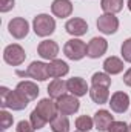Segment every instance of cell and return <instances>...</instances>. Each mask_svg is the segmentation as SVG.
Here are the masks:
<instances>
[{
	"instance_id": "3",
	"label": "cell",
	"mask_w": 131,
	"mask_h": 132,
	"mask_svg": "<svg viewBox=\"0 0 131 132\" xmlns=\"http://www.w3.org/2000/svg\"><path fill=\"white\" fill-rule=\"evenodd\" d=\"M16 74L20 75V77H30L33 80H37V81H45V80L49 78L48 65L43 63V62H33L28 66L26 71H16Z\"/></svg>"
},
{
	"instance_id": "10",
	"label": "cell",
	"mask_w": 131,
	"mask_h": 132,
	"mask_svg": "<svg viewBox=\"0 0 131 132\" xmlns=\"http://www.w3.org/2000/svg\"><path fill=\"white\" fill-rule=\"evenodd\" d=\"M37 52L43 60H56L59 55V45L54 40H43L39 43Z\"/></svg>"
},
{
	"instance_id": "24",
	"label": "cell",
	"mask_w": 131,
	"mask_h": 132,
	"mask_svg": "<svg viewBox=\"0 0 131 132\" xmlns=\"http://www.w3.org/2000/svg\"><path fill=\"white\" fill-rule=\"evenodd\" d=\"M94 128V118L88 117V115H80L76 120V129L82 132H90Z\"/></svg>"
},
{
	"instance_id": "15",
	"label": "cell",
	"mask_w": 131,
	"mask_h": 132,
	"mask_svg": "<svg viewBox=\"0 0 131 132\" xmlns=\"http://www.w3.org/2000/svg\"><path fill=\"white\" fill-rule=\"evenodd\" d=\"M65 29L68 34L74 35V37H80L83 34H86L88 31V23L83 20V19H79V17H74V19H69L65 25Z\"/></svg>"
},
{
	"instance_id": "11",
	"label": "cell",
	"mask_w": 131,
	"mask_h": 132,
	"mask_svg": "<svg viewBox=\"0 0 131 132\" xmlns=\"http://www.w3.org/2000/svg\"><path fill=\"white\" fill-rule=\"evenodd\" d=\"M108 49V42L103 37H94L90 40L88 48H86V55L90 59H99L102 57Z\"/></svg>"
},
{
	"instance_id": "22",
	"label": "cell",
	"mask_w": 131,
	"mask_h": 132,
	"mask_svg": "<svg viewBox=\"0 0 131 132\" xmlns=\"http://www.w3.org/2000/svg\"><path fill=\"white\" fill-rule=\"evenodd\" d=\"M100 8L105 14H117L123 8V0H100Z\"/></svg>"
},
{
	"instance_id": "13",
	"label": "cell",
	"mask_w": 131,
	"mask_h": 132,
	"mask_svg": "<svg viewBox=\"0 0 131 132\" xmlns=\"http://www.w3.org/2000/svg\"><path fill=\"white\" fill-rule=\"evenodd\" d=\"M66 89L69 94L76 95V97H83L86 95V92H90V88L86 85V81L80 77H72L66 81Z\"/></svg>"
},
{
	"instance_id": "33",
	"label": "cell",
	"mask_w": 131,
	"mask_h": 132,
	"mask_svg": "<svg viewBox=\"0 0 131 132\" xmlns=\"http://www.w3.org/2000/svg\"><path fill=\"white\" fill-rule=\"evenodd\" d=\"M127 6H128V9L131 11V0H128V2H127Z\"/></svg>"
},
{
	"instance_id": "14",
	"label": "cell",
	"mask_w": 131,
	"mask_h": 132,
	"mask_svg": "<svg viewBox=\"0 0 131 132\" xmlns=\"http://www.w3.org/2000/svg\"><path fill=\"white\" fill-rule=\"evenodd\" d=\"M114 121V117L111 115L110 111L106 109H100L94 114V128L99 132H105L108 131V128L111 126V123Z\"/></svg>"
},
{
	"instance_id": "30",
	"label": "cell",
	"mask_w": 131,
	"mask_h": 132,
	"mask_svg": "<svg viewBox=\"0 0 131 132\" xmlns=\"http://www.w3.org/2000/svg\"><path fill=\"white\" fill-rule=\"evenodd\" d=\"M34 126L31 125V121H26V120H22L17 123V128H16V132H34Z\"/></svg>"
},
{
	"instance_id": "27",
	"label": "cell",
	"mask_w": 131,
	"mask_h": 132,
	"mask_svg": "<svg viewBox=\"0 0 131 132\" xmlns=\"http://www.w3.org/2000/svg\"><path fill=\"white\" fill-rule=\"evenodd\" d=\"M12 121H14L12 115H11L9 112H6L5 109H2V111H0V125H2V131H6L8 128H11V126H12Z\"/></svg>"
},
{
	"instance_id": "12",
	"label": "cell",
	"mask_w": 131,
	"mask_h": 132,
	"mask_svg": "<svg viewBox=\"0 0 131 132\" xmlns=\"http://www.w3.org/2000/svg\"><path fill=\"white\" fill-rule=\"evenodd\" d=\"M108 104L111 106V111H114L117 114H123L130 108V97H128V94H125L122 91L114 92L111 95V100H110Z\"/></svg>"
},
{
	"instance_id": "32",
	"label": "cell",
	"mask_w": 131,
	"mask_h": 132,
	"mask_svg": "<svg viewBox=\"0 0 131 132\" xmlns=\"http://www.w3.org/2000/svg\"><path fill=\"white\" fill-rule=\"evenodd\" d=\"M123 83H125L127 86H130V88H131V68L125 72V74H123Z\"/></svg>"
},
{
	"instance_id": "18",
	"label": "cell",
	"mask_w": 131,
	"mask_h": 132,
	"mask_svg": "<svg viewBox=\"0 0 131 132\" xmlns=\"http://www.w3.org/2000/svg\"><path fill=\"white\" fill-rule=\"evenodd\" d=\"M66 81H63L62 78H54L49 85H48V95L53 100H59L62 95L66 94Z\"/></svg>"
},
{
	"instance_id": "1",
	"label": "cell",
	"mask_w": 131,
	"mask_h": 132,
	"mask_svg": "<svg viewBox=\"0 0 131 132\" xmlns=\"http://www.w3.org/2000/svg\"><path fill=\"white\" fill-rule=\"evenodd\" d=\"M33 29L39 37H48L56 31V20L48 14H39L33 20Z\"/></svg>"
},
{
	"instance_id": "34",
	"label": "cell",
	"mask_w": 131,
	"mask_h": 132,
	"mask_svg": "<svg viewBox=\"0 0 131 132\" xmlns=\"http://www.w3.org/2000/svg\"><path fill=\"white\" fill-rule=\"evenodd\" d=\"M128 132H131V125H128Z\"/></svg>"
},
{
	"instance_id": "6",
	"label": "cell",
	"mask_w": 131,
	"mask_h": 132,
	"mask_svg": "<svg viewBox=\"0 0 131 132\" xmlns=\"http://www.w3.org/2000/svg\"><path fill=\"white\" fill-rule=\"evenodd\" d=\"M79 97L72 95V94H65L62 95L60 98L57 100V109H59V114L60 115H72L79 111L80 108V101H79Z\"/></svg>"
},
{
	"instance_id": "29",
	"label": "cell",
	"mask_w": 131,
	"mask_h": 132,
	"mask_svg": "<svg viewBox=\"0 0 131 132\" xmlns=\"http://www.w3.org/2000/svg\"><path fill=\"white\" fill-rule=\"evenodd\" d=\"M106 132H128V125L125 121H113Z\"/></svg>"
},
{
	"instance_id": "2",
	"label": "cell",
	"mask_w": 131,
	"mask_h": 132,
	"mask_svg": "<svg viewBox=\"0 0 131 132\" xmlns=\"http://www.w3.org/2000/svg\"><path fill=\"white\" fill-rule=\"evenodd\" d=\"M86 48H88V45L83 40H80V38H71V40L66 42L65 46H63V54L69 60L77 62V60H82L86 55Z\"/></svg>"
},
{
	"instance_id": "9",
	"label": "cell",
	"mask_w": 131,
	"mask_h": 132,
	"mask_svg": "<svg viewBox=\"0 0 131 132\" xmlns=\"http://www.w3.org/2000/svg\"><path fill=\"white\" fill-rule=\"evenodd\" d=\"M8 29H9V34L17 38V40H22L25 38L28 32H30V23L26 22V19L23 17H16L12 20H9L8 23Z\"/></svg>"
},
{
	"instance_id": "25",
	"label": "cell",
	"mask_w": 131,
	"mask_h": 132,
	"mask_svg": "<svg viewBox=\"0 0 131 132\" xmlns=\"http://www.w3.org/2000/svg\"><path fill=\"white\" fill-rule=\"evenodd\" d=\"M91 83L93 86H111V75H108L106 72H94L91 77Z\"/></svg>"
},
{
	"instance_id": "8",
	"label": "cell",
	"mask_w": 131,
	"mask_h": 132,
	"mask_svg": "<svg viewBox=\"0 0 131 132\" xmlns=\"http://www.w3.org/2000/svg\"><path fill=\"white\" fill-rule=\"evenodd\" d=\"M97 29L105 35H111L119 29V19L114 14H102L97 19Z\"/></svg>"
},
{
	"instance_id": "28",
	"label": "cell",
	"mask_w": 131,
	"mask_h": 132,
	"mask_svg": "<svg viewBox=\"0 0 131 132\" xmlns=\"http://www.w3.org/2000/svg\"><path fill=\"white\" fill-rule=\"evenodd\" d=\"M120 51H122V57H123V60L128 62V63H131V38H127V40L123 42Z\"/></svg>"
},
{
	"instance_id": "16",
	"label": "cell",
	"mask_w": 131,
	"mask_h": 132,
	"mask_svg": "<svg viewBox=\"0 0 131 132\" xmlns=\"http://www.w3.org/2000/svg\"><path fill=\"white\" fill-rule=\"evenodd\" d=\"M51 11L56 17L66 19L72 14V3L69 0H54L51 5Z\"/></svg>"
},
{
	"instance_id": "23",
	"label": "cell",
	"mask_w": 131,
	"mask_h": 132,
	"mask_svg": "<svg viewBox=\"0 0 131 132\" xmlns=\"http://www.w3.org/2000/svg\"><path fill=\"white\" fill-rule=\"evenodd\" d=\"M51 131L53 132H69V120L66 115H57L51 121Z\"/></svg>"
},
{
	"instance_id": "20",
	"label": "cell",
	"mask_w": 131,
	"mask_h": 132,
	"mask_svg": "<svg viewBox=\"0 0 131 132\" xmlns=\"http://www.w3.org/2000/svg\"><path fill=\"white\" fill-rule=\"evenodd\" d=\"M103 71L108 74V75H116V74H120L123 71V62L119 59V57H108L105 62H103Z\"/></svg>"
},
{
	"instance_id": "26",
	"label": "cell",
	"mask_w": 131,
	"mask_h": 132,
	"mask_svg": "<svg viewBox=\"0 0 131 132\" xmlns=\"http://www.w3.org/2000/svg\"><path fill=\"white\" fill-rule=\"evenodd\" d=\"M30 121H31V125L34 126V129H42V128H45V125L48 123L35 109L31 112V115H30Z\"/></svg>"
},
{
	"instance_id": "7",
	"label": "cell",
	"mask_w": 131,
	"mask_h": 132,
	"mask_svg": "<svg viewBox=\"0 0 131 132\" xmlns=\"http://www.w3.org/2000/svg\"><path fill=\"white\" fill-rule=\"evenodd\" d=\"M35 111H37L48 123H51V121L57 117V114H59L57 101H54L53 98H42L39 103H37Z\"/></svg>"
},
{
	"instance_id": "17",
	"label": "cell",
	"mask_w": 131,
	"mask_h": 132,
	"mask_svg": "<svg viewBox=\"0 0 131 132\" xmlns=\"http://www.w3.org/2000/svg\"><path fill=\"white\" fill-rule=\"evenodd\" d=\"M69 72V66L66 65L63 60H51L48 63V74L51 78H60V77H65L66 74Z\"/></svg>"
},
{
	"instance_id": "31",
	"label": "cell",
	"mask_w": 131,
	"mask_h": 132,
	"mask_svg": "<svg viewBox=\"0 0 131 132\" xmlns=\"http://www.w3.org/2000/svg\"><path fill=\"white\" fill-rule=\"evenodd\" d=\"M16 0H0V12H8L14 8Z\"/></svg>"
},
{
	"instance_id": "19",
	"label": "cell",
	"mask_w": 131,
	"mask_h": 132,
	"mask_svg": "<svg viewBox=\"0 0 131 132\" xmlns=\"http://www.w3.org/2000/svg\"><path fill=\"white\" fill-rule=\"evenodd\" d=\"M16 89L22 94V95H25L26 98L30 100H34L37 98V95H39V88H37V85L34 83V81H20L17 86H16Z\"/></svg>"
},
{
	"instance_id": "35",
	"label": "cell",
	"mask_w": 131,
	"mask_h": 132,
	"mask_svg": "<svg viewBox=\"0 0 131 132\" xmlns=\"http://www.w3.org/2000/svg\"><path fill=\"white\" fill-rule=\"evenodd\" d=\"M76 132H82V131H76Z\"/></svg>"
},
{
	"instance_id": "21",
	"label": "cell",
	"mask_w": 131,
	"mask_h": 132,
	"mask_svg": "<svg viewBox=\"0 0 131 132\" xmlns=\"http://www.w3.org/2000/svg\"><path fill=\"white\" fill-rule=\"evenodd\" d=\"M108 89L110 88H106V86H91L90 88V97L94 103L103 104L110 98V91Z\"/></svg>"
},
{
	"instance_id": "5",
	"label": "cell",
	"mask_w": 131,
	"mask_h": 132,
	"mask_svg": "<svg viewBox=\"0 0 131 132\" xmlns=\"http://www.w3.org/2000/svg\"><path fill=\"white\" fill-rule=\"evenodd\" d=\"M28 103H30V100L26 98L25 95H22L17 89H14V91H9L5 98H2L0 104H2L3 109L9 108L12 111H22V109H25L28 106Z\"/></svg>"
},
{
	"instance_id": "4",
	"label": "cell",
	"mask_w": 131,
	"mask_h": 132,
	"mask_svg": "<svg viewBox=\"0 0 131 132\" xmlns=\"http://www.w3.org/2000/svg\"><path fill=\"white\" fill-rule=\"evenodd\" d=\"M26 59V54H25V49L17 45V43H12V45H8L3 51V60L11 66H20Z\"/></svg>"
}]
</instances>
